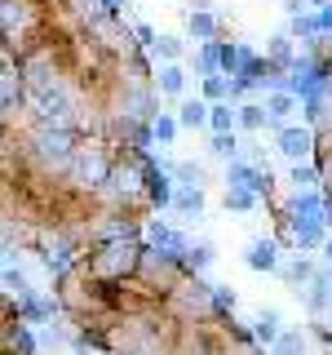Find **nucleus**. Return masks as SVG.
<instances>
[{"instance_id":"obj_1","label":"nucleus","mask_w":332,"mask_h":355,"mask_svg":"<svg viewBox=\"0 0 332 355\" xmlns=\"http://www.w3.org/2000/svg\"><path fill=\"white\" fill-rule=\"evenodd\" d=\"M324 200L319 196H297V205H293V236L297 244H306V249H315V244H324Z\"/></svg>"},{"instance_id":"obj_2","label":"nucleus","mask_w":332,"mask_h":355,"mask_svg":"<svg viewBox=\"0 0 332 355\" xmlns=\"http://www.w3.org/2000/svg\"><path fill=\"white\" fill-rule=\"evenodd\" d=\"M288 89H293L297 98H324V94H328V76H324V67L302 62V67H297V76L288 80Z\"/></svg>"},{"instance_id":"obj_3","label":"nucleus","mask_w":332,"mask_h":355,"mask_svg":"<svg viewBox=\"0 0 332 355\" xmlns=\"http://www.w3.org/2000/svg\"><path fill=\"white\" fill-rule=\"evenodd\" d=\"M226 187H248V191H270V173H261V169H252V164H230V173H226Z\"/></svg>"},{"instance_id":"obj_4","label":"nucleus","mask_w":332,"mask_h":355,"mask_svg":"<svg viewBox=\"0 0 332 355\" xmlns=\"http://www.w3.org/2000/svg\"><path fill=\"white\" fill-rule=\"evenodd\" d=\"M147 236L160 244V249H169V258H182L191 244H186V236H177V231H169V227H160V222H151L147 227Z\"/></svg>"},{"instance_id":"obj_5","label":"nucleus","mask_w":332,"mask_h":355,"mask_svg":"<svg viewBox=\"0 0 332 355\" xmlns=\"http://www.w3.org/2000/svg\"><path fill=\"white\" fill-rule=\"evenodd\" d=\"M248 266H252V271H275V266H279L275 244H270V240H252V244H248Z\"/></svg>"},{"instance_id":"obj_6","label":"nucleus","mask_w":332,"mask_h":355,"mask_svg":"<svg viewBox=\"0 0 332 355\" xmlns=\"http://www.w3.org/2000/svg\"><path fill=\"white\" fill-rule=\"evenodd\" d=\"M279 151L288 155V160H302V155L310 151V133L306 129H279Z\"/></svg>"},{"instance_id":"obj_7","label":"nucleus","mask_w":332,"mask_h":355,"mask_svg":"<svg viewBox=\"0 0 332 355\" xmlns=\"http://www.w3.org/2000/svg\"><path fill=\"white\" fill-rule=\"evenodd\" d=\"M306 302L310 311H324L332 302V271H319L315 280H310V293H306Z\"/></svg>"},{"instance_id":"obj_8","label":"nucleus","mask_w":332,"mask_h":355,"mask_svg":"<svg viewBox=\"0 0 332 355\" xmlns=\"http://www.w3.org/2000/svg\"><path fill=\"white\" fill-rule=\"evenodd\" d=\"M66 151H71V138H66L62 129L40 133V155H44V160H66Z\"/></svg>"},{"instance_id":"obj_9","label":"nucleus","mask_w":332,"mask_h":355,"mask_svg":"<svg viewBox=\"0 0 332 355\" xmlns=\"http://www.w3.org/2000/svg\"><path fill=\"white\" fill-rule=\"evenodd\" d=\"M266 111H270V120H288L297 111V94L293 89H279V94H270L266 98Z\"/></svg>"},{"instance_id":"obj_10","label":"nucleus","mask_w":332,"mask_h":355,"mask_svg":"<svg viewBox=\"0 0 332 355\" xmlns=\"http://www.w3.org/2000/svg\"><path fill=\"white\" fill-rule=\"evenodd\" d=\"M173 205L182 209V214H199V209H204V191H199L195 182H186V187H177V191H173Z\"/></svg>"},{"instance_id":"obj_11","label":"nucleus","mask_w":332,"mask_h":355,"mask_svg":"<svg viewBox=\"0 0 332 355\" xmlns=\"http://www.w3.org/2000/svg\"><path fill=\"white\" fill-rule=\"evenodd\" d=\"M147 191H151L155 205H173V187H169V178L160 169H147Z\"/></svg>"},{"instance_id":"obj_12","label":"nucleus","mask_w":332,"mask_h":355,"mask_svg":"<svg viewBox=\"0 0 332 355\" xmlns=\"http://www.w3.org/2000/svg\"><path fill=\"white\" fill-rule=\"evenodd\" d=\"M257 205V191L248 187H226V209H252Z\"/></svg>"},{"instance_id":"obj_13","label":"nucleus","mask_w":332,"mask_h":355,"mask_svg":"<svg viewBox=\"0 0 332 355\" xmlns=\"http://www.w3.org/2000/svg\"><path fill=\"white\" fill-rule=\"evenodd\" d=\"M208 111H213L208 103H182V116H177V120H182V125H204Z\"/></svg>"},{"instance_id":"obj_14","label":"nucleus","mask_w":332,"mask_h":355,"mask_svg":"<svg viewBox=\"0 0 332 355\" xmlns=\"http://www.w3.org/2000/svg\"><path fill=\"white\" fill-rule=\"evenodd\" d=\"M275 333H279V315H275V311L257 315V342H275Z\"/></svg>"},{"instance_id":"obj_15","label":"nucleus","mask_w":332,"mask_h":355,"mask_svg":"<svg viewBox=\"0 0 332 355\" xmlns=\"http://www.w3.org/2000/svg\"><path fill=\"white\" fill-rule=\"evenodd\" d=\"M266 116H270L266 107H239V125H243V129H261Z\"/></svg>"},{"instance_id":"obj_16","label":"nucleus","mask_w":332,"mask_h":355,"mask_svg":"<svg viewBox=\"0 0 332 355\" xmlns=\"http://www.w3.org/2000/svg\"><path fill=\"white\" fill-rule=\"evenodd\" d=\"M182 80H186L182 67H164V71H160V89H164V94H177V89H182Z\"/></svg>"},{"instance_id":"obj_17","label":"nucleus","mask_w":332,"mask_h":355,"mask_svg":"<svg viewBox=\"0 0 332 355\" xmlns=\"http://www.w3.org/2000/svg\"><path fill=\"white\" fill-rule=\"evenodd\" d=\"M213 155H221V160H230V155H235V138H230V129H221L217 138H213V147H208Z\"/></svg>"},{"instance_id":"obj_18","label":"nucleus","mask_w":332,"mask_h":355,"mask_svg":"<svg viewBox=\"0 0 332 355\" xmlns=\"http://www.w3.org/2000/svg\"><path fill=\"white\" fill-rule=\"evenodd\" d=\"M230 120H235V111H230V107H213V111H208V125H213V133H221V129H230Z\"/></svg>"},{"instance_id":"obj_19","label":"nucleus","mask_w":332,"mask_h":355,"mask_svg":"<svg viewBox=\"0 0 332 355\" xmlns=\"http://www.w3.org/2000/svg\"><path fill=\"white\" fill-rule=\"evenodd\" d=\"M177 125H182V120L160 116V120H155V138H160V142H173V138H177Z\"/></svg>"},{"instance_id":"obj_20","label":"nucleus","mask_w":332,"mask_h":355,"mask_svg":"<svg viewBox=\"0 0 332 355\" xmlns=\"http://www.w3.org/2000/svg\"><path fill=\"white\" fill-rule=\"evenodd\" d=\"M213 262V249H208V244H199V249H186V266H191V271H199V266H208Z\"/></svg>"},{"instance_id":"obj_21","label":"nucleus","mask_w":332,"mask_h":355,"mask_svg":"<svg viewBox=\"0 0 332 355\" xmlns=\"http://www.w3.org/2000/svg\"><path fill=\"white\" fill-rule=\"evenodd\" d=\"M204 94H208V98H226V94H230V85L221 80V76H213V71H208V80H204Z\"/></svg>"},{"instance_id":"obj_22","label":"nucleus","mask_w":332,"mask_h":355,"mask_svg":"<svg viewBox=\"0 0 332 355\" xmlns=\"http://www.w3.org/2000/svg\"><path fill=\"white\" fill-rule=\"evenodd\" d=\"M191 31L208 40V36H213V18H208V14H195V18H191Z\"/></svg>"},{"instance_id":"obj_23","label":"nucleus","mask_w":332,"mask_h":355,"mask_svg":"<svg viewBox=\"0 0 332 355\" xmlns=\"http://www.w3.org/2000/svg\"><path fill=\"white\" fill-rule=\"evenodd\" d=\"M293 182H297V187H315L319 178H315V169H306V164H297V169H293Z\"/></svg>"},{"instance_id":"obj_24","label":"nucleus","mask_w":332,"mask_h":355,"mask_svg":"<svg viewBox=\"0 0 332 355\" xmlns=\"http://www.w3.org/2000/svg\"><path fill=\"white\" fill-rule=\"evenodd\" d=\"M213 302H217V311H235V293H226V288H213Z\"/></svg>"},{"instance_id":"obj_25","label":"nucleus","mask_w":332,"mask_h":355,"mask_svg":"<svg viewBox=\"0 0 332 355\" xmlns=\"http://www.w3.org/2000/svg\"><path fill=\"white\" fill-rule=\"evenodd\" d=\"M160 53H164V58H177V53H182V44H177L173 36H160Z\"/></svg>"},{"instance_id":"obj_26","label":"nucleus","mask_w":332,"mask_h":355,"mask_svg":"<svg viewBox=\"0 0 332 355\" xmlns=\"http://www.w3.org/2000/svg\"><path fill=\"white\" fill-rule=\"evenodd\" d=\"M270 53H275V58H279V62H288V36H275V44H270Z\"/></svg>"},{"instance_id":"obj_27","label":"nucleus","mask_w":332,"mask_h":355,"mask_svg":"<svg viewBox=\"0 0 332 355\" xmlns=\"http://www.w3.org/2000/svg\"><path fill=\"white\" fill-rule=\"evenodd\" d=\"M297 347H302V333H284L279 338V351H297Z\"/></svg>"},{"instance_id":"obj_28","label":"nucleus","mask_w":332,"mask_h":355,"mask_svg":"<svg viewBox=\"0 0 332 355\" xmlns=\"http://www.w3.org/2000/svg\"><path fill=\"white\" fill-rule=\"evenodd\" d=\"M177 173H182L186 182H199V164H177Z\"/></svg>"},{"instance_id":"obj_29","label":"nucleus","mask_w":332,"mask_h":355,"mask_svg":"<svg viewBox=\"0 0 332 355\" xmlns=\"http://www.w3.org/2000/svg\"><path fill=\"white\" fill-rule=\"evenodd\" d=\"M319 22H324V31H332V5L319 9Z\"/></svg>"},{"instance_id":"obj_30","label":"nucleus","mask_w":332,"mask_h":355,"mask_svg":"<svg viewBox=\"0 0 332 355\" xmlns=\"http://www.w3.org/2000/svg\"><path fill=\"white\" fill-rule=\"evenodd\" d=\"M324 258H328V266H332V236L324 240Z\"/></svg>"},{"instance_id":"obj_31","label":"nucleus","mask_w":332,"mask_h":355,"mask_svg":"<svg viewBox=\"0 0 332 355\" xmlns=\"http://www.w3.org/2000/svg\"><path fill=\"white\" fill-rule=\"evenodd\" d=\"M102 5H107V9H120V5H124V0H102Z\"/></svg>"},{"instance_id":"obj_32","label":"nucleus","mask_w":332,"mask_h":355,"mask_svg":"<svg viewBox=\"0 0 332 355\" xmlns=\"http://www.w3.org/2000/svg\"><path fill=\"white\" fill-rule=\"evenodd\" d=\"M310 5H324V0H310Z\"/></svg>"}]
</instances>
